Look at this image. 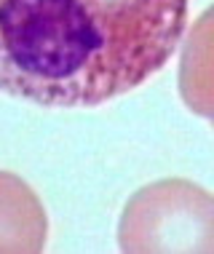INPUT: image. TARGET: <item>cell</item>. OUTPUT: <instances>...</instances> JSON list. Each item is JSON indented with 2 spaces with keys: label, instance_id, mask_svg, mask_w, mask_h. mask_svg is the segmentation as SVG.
<instances>
[{
  "label": "cell",
  "instance_id": "cell-4",
  "mask_svg": "<svg viewBox=\"0 0 214 254\" xmlns=\"http://www.w3.org/2000/svg\"><path fill=\"white\" fill-rule=\"evenodd\" d=\"M179 97L214 126V5L193 22L179 54Z\"/></svg>",
  "mask_w": 214,
  "mask_h": 254
},
{
  "label": "cell",
  "instance_id": "cell-2",
  "mask_svg": "<svg viewBox=\"0 0 214 254\" xmlns=\"http://www.w3.org/2000/svg\"><path fill=\"white\" fill-rule=\"evenodd\" d=\"M118 246L129 254L214 252V195L188 180H158L131 195Z\"/></svg>",
  "mask_w": 214,
  "mask_h": 254
},
{
  "label": "cell",
  "instance_id": "cell-3",
  "mask_svg": "<svg viewBox=\"0 0 214 254\" xmlns=\"http://www.w3.org/2000/svg\"><path fill=\"white\" fill-rule=\"evenodd\" d=\"M48 219L40 198L22 177L0 171V252L38 254L46 246Z\"/></svg>",
  "mask_w": 214,
  "mask_h": 254
},
{
  "label": "cell",
  "instance_id": "cell-1",
  "mask_svg": "<svg viewBox=\"0 0 214 254\" xmlns=\"http://www.w3.org/2000/svg\"><path fill=\"white\" fill-rule=\"evenodd\" d=\"M188 0H0V91L96 107L163 70Z\"/></svg>",
  "mask_w": 214,
  "mask_h": 254
}]
</instances>
